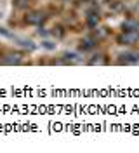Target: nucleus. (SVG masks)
Listing matches in <instances>:
<instances>
[{"mask_svg": "<svg viewBox=\"0 0 139 153\" xmlns=\"http://www.w3.org/2000/svg\"><path fill=\"white\" fill-rule=\"evenodd\" d=\"M118 63H120V65H138L139 63V54L134 52V51H127V52L120 54Z\"/></svg>", "mask_w": 139, "mask_h": 153, "instance_id": "1", "label": "nucleus"}, {"mask_svg": "<svg viewBox=\"0 0 139 153\" xmlns=\"http://www.w3.org/2000/svg\"><path fill=\"white\" fill-rule=\"evenodd\" d=\"M138 38H139L138 31H123L118 37V44H122V45H132V44L138 42Z\"/></svg>", "mask_w": 139, "mask_h": 153, "instance_id": "2", "label": "nucleus"}, {"mask_svg": "<svg viewBox=\"0 0 139 153\" xmlns=\"http://www.w3.org/2000/svg\"><path fill=\"white\" fill-rule=\"evenodd\" d=\"M25 21H26L28 25H42L44 21H45V16L40 12V10H33V12H30L26 18H25Z\"/></svg>", "mask_w": 139, "mask_h": 153, "instance_id": "3", "label": "nucleus"}, {"mask_svg": "<svg viewBox=\"0 0 139 153\" xmlns=\"http://www.w3.org/2000/svg\"><path fill=\"white\" fill-rule=\"evenodd\" d=\"M21 61H23V57L19 52H10L2 59V65H21Z\"/></svg>", "mask_w": 139, "mask_h": 153, "instance_id": "4", "label": "nucleus"}, {"mask_svg": "<svg viewBox=\"0 0 139 153\" xmlns=\"http://www.w3.org/2000/svg\"><path fill=\"white\" fill-rule=\"evenodd\" d=\"M123 31H138L139 33V21L134 18H129L123 21Z\"/></svg>", "mask_w": 139, "mask_h": 153, "instance_id": "5", "label": "nucleus"}, {"mask_svg": "<svg viewBox=\"0 0 139 153\" xmlns=\"http://www.w3.org/2000/svg\"><path fill=\"white\" fill-rule=\"evenodd\" d=\"M97 23H99L97 10H91V12L87 14V25H89L91 28H96V26H97Z\"/></svg>", "mask_w": 139, "mask_h": 153, "instance_id": "6", "label": "nucleus"}, {"mask_svg": "<svg viewBox=\"0 0 139 153\" xmlns=\"http://www.w3.org/2000/svg\"><path fill=\"white\" fill-rule=\"evenodd\" d=\"M16 40L19 42V45H23V47L30 49V51H33V49H35V44H33L31 40H26V38H18V37H16Z\"/></svg>", "mask_w": 139, "mask_h": 153, "instance_id": "7", "label": "nucleus"}, {"mask_svg": "<svg viewBox=\"0 0 139 153\" xmlns=\"http://www.w3.org/2000/svg\"><path fill=\"white\" fill-rule=\"evenodd\" d=\"M14 7L16 9H21V10H25L30 7V0H14Z\"/></svg>", "mask_w": 139, "mask_h": 153, "instance_id": "8", "label": "nucleus"}, {"mask_svg": "<svg viewBox=\"0 0 139 153\" xmlns=\"http://www.w3.org/2000/svg\"><path fill=\"white\" fill-rule=\"evenodd\" d=\"M94 42H96V40H91V38H87V40H83V42H82V49H83V51H87V49L94 47Z\"/></svg>", "mask_w": 139, "mask_h": 153, "instance_id": "9", "label": "nucleus"}, {"mask_svg": "<svg viewBox=\"0 0 139 153\" xmlns=\"http://www.w3.org/2000/svg\"><path fill=\"white\" fill-rule=\"evenodd\" d=\"M106 61L103 59V56H94V59H91L89 61V65H104Z\"/></svg>", "mask_w": 139, "mask_h": 153, "instance_id": "10", "label": "nucleus"}, {"mask_svg": "<svg viewBox=\"0 0 139 153\" xmlns=\"http://www.w3.org/2000/svg\"><path fill=\"white\" fill-rule=\"evenodd\" d=\"M42 45H44V47H45V49H49V51H51V49H54V47H56L54 44H52V42H49V40H45V42H42Z\"/></svg>", "mask_w": 139, "mask_h": 153, "instance_id": "11", "label": "nucleus"}, {"mask_svg": "<svg viewBox=\"0 0 139 153\" xmlns=\"http://www.w3.org/2000/svg\"><path fill=\"white\" fill-rule=\"evenodd\" d=\"M38 35H40V37H47L49 33H47L45 30H38Z\"/></svg>", "mask_w": 139, "mask_h": 153, "instance_id": "12", "label": "nucleus"}, {"mask_svg": "<svg viewBox=\"0 0 139 153\" xmlns=\"http://www.w3.org/2000/svg\"><path fill=\"white\" fill-rule=\"evenodd\" d=\"M87 2H92V0H87Z\"/></svg>", "mask_w": 139, "mask_h": 153, "instance_id": "13", "label": "nucleus"}]
</instances>
